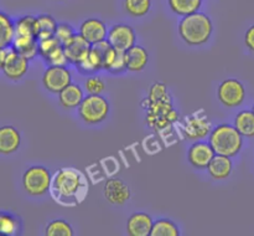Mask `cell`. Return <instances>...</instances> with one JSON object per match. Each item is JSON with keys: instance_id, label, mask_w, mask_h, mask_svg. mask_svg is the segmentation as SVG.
Segmentation results:
<instances>
[{"instance_id": "7", "label": "cell", "mask_w": 254, "mask_h": 236, "mask_svg": "<svg viewBox=\"0 0 254 236\" xmlns=\"http://www.w3.org/2000/svg\"><path fill=\"white\" fill-rule=\"evenodd\" d=\"M217 96L221 103L226 107H237L242 104L246 98L245 86L238 79H225L218 86Z\"/></svg>"}, {"instance_id": "33", "label": "cell", "mask_w": 254, "mask_h": 236, "mask_svg": "<svg viewBox=\"0 0 254 236\" xmlns=\"http://www.w3.org/2000/svg\"><path fill=\"white\" fill-rule=\"evenodd\" d=\"M45 60H46L50 66H66V64L68 62L62 45L55 49Z\"/></svg>"}, {"instance_id": "19", "label": "cell", "mask_w": 254, "mask_h": 236, "mask_svg": "<svg viewBox=\"0 0 254 236\" xmlns=\"http://www.w3.org/2000/svg\"><path fill=\"white\" fill-rule=\"evenodd\" d=\"M233 164L231 160V157L221 156V154H216L210 161L207 166L208 174L212 176L216 180H222V179L228 178L232 173Z\"/></svg>"}, {"instance_id": "16", "label": "cell", "mask_w": 254, "mask_h": 236, "mask_svg": "<svg viewBox=\"0 0 254 236\" xmlns=\"http://www.w3.org/2000/svg\"><path fill=\"white\" fill-rule=\"evenodd\" d=\"M153 219L146 213H135L128 219L127 233L130 236H148L153 229Z\"/></svg>"}, {"instance_id": "15", "label": "cell", "mask_w": 254, "mask_h": 236, "mask_svg": "<svg viewBox=\"0 0 254 236\" xmlns=\"http://www.w3.org/2000/svg\"><path fill=\"white\" fill-rule=\"evenodd\" d=\"M79 34L91 45L102 41L108 35L107 26L99 19H87L79 26Z\"/></svg>"}, {"instance_id": "37", "label": "cell", "mask_w": 254, "mask_h": 236, "mask_svg": "<svg viewBox=\"0 0 254 236\" xmlns=\"http://www.w3.org/2000/svg\"><path fill=\"white\" fill-rule=\"evenodd\" d=\"M76 66H77V69L79 70V72H81V74L92 75V74H94L96 71H98V69H97V67L92 64L91 60L88 59V55H87L83 60H81L79 62H77Z\"/></svg>"}, {"instance_id": "35", "label": "cell", "mask_w": 254, "mask_h": 236, "mask_svg": "<svg viewBox=\"0 0 254 236\" xmlns=\"http://www.w3.org/2000/svg\"><path fill=\"white\" fill-rule=\"evenodd\" d=\"M76 34L74 30L72 29L71 25L66 24V22H61V24L57 25L56 32H55V36L60 40L62 45L64 44L66 41H68L71 37H73V35Z\"/></svg>"}, {"instance_id": "34", "label": "cell", "mask_w": 254, "mask_h": 236, "mask_svg": "<svg viewBox=\"0 0 254 236\" xmlns=\"http://www.w3.org/2000/svg\"><path fill=\"white\" fill-rule=\"evenodd\" d=\"M86 89L88 94H101L106 89V83L101 77L91 76L86 81Z\"/></svg>"}, {"instance_id": "22", "label": "cell", "mask_w": 254, "mask_h": 236, "mask_svg": "<svg viewBox=\"0 0 254 236\" xmlns=\"http://www.w3.org/2000/svg\"><path fill=\"white\" fill-rule=\"evenodd\" d=\"M57 22L51 15H40L36 17V26H35V35L37 40L47 39L54 36L57 29Z\"/></svg>"}, {"instance_id": "4", "label": "cell", "mask_w": 254, "mask_h": 236, "mask_svg": "<svg viewBox=\"0 0 254 236\" xmlns=\"http://www.w3.org/2000/svg\"><path fill=\"white\" fill-rule=\"evenodd\" d=\"M79 117L88 124H98L108 117L109 103L101 94H88L78 106Z\"/></svg>"}, {"instance_id": "25", "label": "cell", "mask_w": 254, "mask_h": 236, "mask_svg": "<svg viewBox=\"0 0 254 236\" xmlns=\"http://www.w3.org/2000/svg\"><path fill=\"white\" fill-rule=\"evenodd\" d=\"M169 6L175 14L186 16L198 11L201 7L202 0H168Z\"/></svg>"}, {"instance_id": "31", "label": "cell", "mask_w": 254, "mask_h": 236, "mask_svg": "<svg viewBox=\"0 0 254 236\" xmlns=\"http://www.w3.org/2000/svg\"><path fill=\"white\" fill-rule=\"evenodd\" d=\"M61 42L60 40L57 39L56 36H51L47 37V39H42L39 40V54L41 55L44 59H46L55 49H57L59 46H61Z\"/></svg>"}, {"instance_id": "26", "label": "cell", "mask_w": 254, "mask_h": 236, "mask_svg": "<svg viewBox=\"0 0 254 236\" xmlns=\"http://www.w3.org/2000/svg\"><path fill=\"white\" fill-rule=\"evenodd\" d=\"M180 231L179 228L168 219H160L153 224L150 236H179Z\"/></svg>"}, {"instance_id": "13", "label": "cell", "mask_w": 254, "mask_h": 236, "mask_svg": "<svg viewBox=\"0 0 254 236\" xmlns=\"http://www.w3.org/2000/svg\"><path fill=\"white\" fill-rule=\"evenodd\" d=\"M216 156L215 151L211 147L210 143L206 142H196L189 149V161L192 164L195 168L205 169L207 168L210 161Z\"/></svg>"}, {"instance_id": "39", "label": "cell", "mask_w": 254, "mask_h": 236, "mask_svg": "<svg viewBox=\"0 0 254 236\" xmlns=\"http://www.w3.org/2000/svg\"><path fill=\"white\" fill-rule=\"evenodd\" d=\"M245 42H246V46H247L251 51L254 52V25L253 26H251L250 29L247 30V32H246Z\"/></svg>"}, {"instance_id": "27", "label": "cell", "mask_w": 254, "mask_h": 236, "mask_svg": "<svg viewBox=\"0 0 254 236\" xmlns=\"http://www.w3.org/2000/svg\"><path fill=\"white\" fill-rule=\"evenodd\" d=\"M35 26H36V17L35 16L26 15V16L20 17L15 22V36H36Z\"/></svg>"}, {"instance_id": "29", "label": "cell", "mask_w": 254, "mask_h": 236, "mask_svg": "<svg viewBox=\"0 0 254 236\" xmlns=\"http://www.w3.org/2000/svg\"><path fill=\"white\" fill-rule=\"evenodd\" d=\"M151 6V0H124V9L131 16H144Z\"/></svg>"}, {"instance_id": "32", "label": "cell", "mask_w": 254, "mask_h": 236, "mask_svg": "<svg viewBox=\"0 0 254 236\" xmlns=\"http://www.w3.org/2000/svg\"><path fill=\"white\" fill-rule=\"evenodd\" d=\"M169 97H170V94H169L168 92V87H166V84L163 83V82H155V83L150 87V91H149L148 94V99L150 102L169 98Z\"/></svg>"}, {"instance_id": "5", "label": "cell", "mask_w": 254, "mask_h": 236, "mask_svg": "<svg viewBox=\"0 0 254 236\" xmlns=\"http://www.w3.org/2000/svg\"><path fill=\"white\" fill-rule=\"evenodd\" d=\"M83 176L73 168H64L57 171L52 180L55 191L61 198H74L83 185Z\"/></svg>"}, {"instance_id": "41", "label": "cell", "mask_w": 254, "mask_h": 236, "mask_svg": "<svg viewBox=\"0 0 254 236\" xmlns=\"http://www.w3.org/2000/svg\"><path fill=\"white\" fill-rule=\"evenodd\" d=\"M253 112H254V107H253Z\"/></svg>"}, {"instance_id": "38", "label": "cell", "mask_w": 254, "mask_h": 236, "mask_svg": "<svg viewBox=\"0 0 254 236\" xmlns=\"http://www.w3.org/2000/svg\"><path fill=\"white\" fill-rule=\"evenodd\" d=\"M116 56H117V49H114V47L111 45V46H109V49L107 50L106 55H104L103 69H106V70L111 69V66L113 65L114 60H116Z\"/></svg>"}, {"instance_id": "23", "label": "cell", "mask_w": 254, "mask_h": 236, "mask_svg": "<svg viewBox=\"0 0 254 236\" xmlns=\"http://www.w3.org/2000/svg\"><path fill=\"white\" fill-rule=\"evenodd\" d=\"M15 37V24L4 12H0V49H6Z\"/></svg>"}, {"instance_id": "36", "label": "cell", "mask_w": 254, "mask_h": 236, "mask_svg": "<svg viewBox=\"0 0 254 236\" xmlns=\"http://www.w3.org/2000/svg\"><path fill=\"white\" fill-rule=\"evenodd\" d=\"M124 70H127L126 51H123V50H117L116 60H114L113 65H112L108 71L112 72V74H119V72H123Z\"/></svg>"}, {"instance_id": "18", "label": "cell", "mask_w": 254, "mask_h": 236, "mask_svg": "<svg viewBox=\"0 0 254 236\" xmlns=\"http://www.w3.org/2000/svg\"><path fill=\"white\" fill-rule=\"evenodd\" d=\"M21 137L19 131L11 126L0 127V153L11 154L19 149Z\"/></svg>"}, {"instance_id": "21", "label": "cell", "mask_w": 254, "mask_h": 236, "mask_svg": "<svg viewBox=\"0 0 254 236\" xmlns=\"http://www.w3.org/2000/svg\"><path fill=\"white\" fill-rule=\"evenodd\" d=\"M12 49L27 60H31L39 54V40L36 36H15Z\"/></svg>"}, {"instance_id": "10", "label": "cell", "mask_w": 254, "mask_h": 236, "mask_svg": "<svg viewBox=\"0 0 254 236\" xmlns=\"http://www.w3.org/2000/svg\"><path fill=\"white\" fill-rule=\"evenodd\" d=\"M1 70L5 76L9 77V79H19L29 70V60L17 51H15L14 49H10Z\"/></svg>"}, {"instance_id": "14", "label": "cell", "mask_w": 254, "mask_h": 236, "mask_svg": "<svg viewBox=\"0 0 254 236\" xmlns=\"http://www.w3.org/2000/svg\"><path fill=\"white\" fill-rule=\"evenodd\" d=\"M211 122L206 117L193 116L189 117L184 124V132L189 139H201L205 138L207 134L211 133Z\"/></svg>"}, {"instance_id": "3", "label": "cell", "mask_w": 254, "mask_h": 236, "mask_svg": "<svg viewBox=\"0 0 254 236\" xmlns=\"http://www.w3.org/2000/svg\"><path fill=\"white\" fill-rule=\"evenodd\" d=\"M148 102L146 108V122L153 129H164L169 127L170 124L175 123L180 118L179 112H176L173 108L171 104V97L159 101L150 102L148 98H145Z\"/></svg>"}, {"instance_id": "6", "label": "cell", "mask_w": 254, "mask_h": 236, "mask_svg": "<svg viewBox=\"0 0 254 236\" xmlns=\"http://www.w3.org/2000/svg\"><path fill=\"white\" fill-rule=\"evenodd\" d=\"M22 185L25 191L32 196L44 195L50 190L52 179L50 170L45 166L36 165L27 169L22 176Z\"/></svg>"}, {"instance_id": "40", "label": "cell", "mask_w": 254, "mask_h": 236, "mask_svg": "<svg viewBox=\"0 0 254 236\" xmlns=\"http://www.w3.org/2000/svg\"><path fill=\"white\" fill-rule=\"evenodd\" d=\"M10 49H0V69L2 67V65H4L5 62V59H6L7 56V52H9Z\"/></svg>"}, {"instance_id": "20", "label": "cell", "mask_w": 254, "mask_h": 236, "mask_svg": "<svg viewBox=\"0 0 254 236\" xmlns=\"http://www.w3.org/2000/svg\"><path fill=\"white\" fill-rule=\"evenodd\" d=\"M83 91L78 84L69 83L59 93L60 104L64 108H77L83 101Z\"/></svg>"}, {"instance_id": "17", "label": "cell", "mask_w": 254, "mask_h": 236, "mask_svg": "<svg viewBox=\"0 0 254 236\" xmlns=\"http://www.w3.org/2000/svg\"><path fill=\"white\" fill-rule=\"evenodd\" d=\"M149 61V54L143 46L134 45L126 51L127 70L130 72H140L145 69Z\"/></svg>"}, {"instance_id": "11", "label": "cell", "mask_w": 254, "mask_h": 236, "mask_svg": "<svg viewBox=\"0 0 254 236\" xmlns=\"http://www.w3.org/2000/svg\"><path fill=\"white\" fill-rule=\"evenodd\" d=\"M103 193L107 200L114 205H123L130 199V189L118 178H112L106 181Z\"/></svg>"}, {"instance_id": "9", "label": "cell", "mask_w": 254, "mask_h": 236, "mask_svg": "<svg viewBox=\"0 0 254 236\" xmlns=\"http://www.w3.org/2000/svg\"><path fill=\"white\" fill-rule=\"evenodd\" d=\"M135 31L129 25L117 24L108 31V42L117 50L127 51L135 45Z\"/></svg>"}, {"instance_id": "12", "label": "cell", "mask_w": 254, "mask_h": 236, "mask_svg": "<svg viewBox=\"0 0 254 236\" xmlns=\"http://www.w3.org/2000/svg\"><path fill=\"white\" fill-rule=\"evenodd\" d=\"M62 46H64L68 64H77L88 55L92 45L81 34H74L73 37L64 42Z\"/></svg>"}, {"instance_id": "28", "label": "cell", "mask_w": 254, "mask_h": 236, "mask_svg": "<svg viewBox=\"0 0 254 236\" xmlns=\"http://www.w3.org/2000/svg\"><path fill=\"white\" fill-rule=\"evenodd\" d=\"M20 230V223L15 216L7 213H0V236L16 235Z\"/></svg>"}, {"instance_id": "30", "label": "cell", "mask_w": 254, "mask_h": 236, "mask_svg": "<svg viewBox=\"0 0 254 236\" xmlns=\"http://www.w3.org/2000/svg\"><path fill=\"white\" fill-rule=\"evenodd\" d=\"M46 236H72L73 230L64 220H54L47 225Z\"/></svg>"}, {"instance_id": "8", "label": "cell", "mask_w": 254, "mask_h": 236, "mask_svg": "<svg viewBox=\"0 0 254 236\" xmlns=\"http://www.w3.org/2000/svg\"><path fill=\"white\" fill-rule=\"evenodd\" d=\"M42 83L47 91L59 94L71 83V72L64 66H50L42 76Z\"/></svg>"}, {"instance_id": "24", "label": "cell", "mask_w": 254, "mask_h": 236, "mask_svg": "<svg viewBox=\"0 0 254 236\" xmlns=\"http://www.w3.org/2000/svg\"><path fill=\"white\" fill-rule=\"evenodd\" d=\"M235 127L243 137H248V138L254 137V112L241 111L236 116Z\"/></svg>"}, {"instance_id": "2", "label": "cell", "mask_w": 254, "mask_h": 236, "mask_svg": "<svg viewBox=\"0 0 254 236\" xmlns=\"http://www.w3.org/2000/svg\"><path fill=\"white\" fill-rule=\"evenodd\" d=\"M211 147L216 154L227 157H235L243 147V136L231 124H220L210 133Z\"/></svg>"}, {"instance_id": "1", "label": "cell", "mask_w": 254, "mask_h": 236, "mask_svg": "<svg viewBox=\"0 0 254 236\" xmlns=\"http://www.w3.org/2000/svg\"><path fill=\"white\" fill-rule=\"evenodd\" d=\"M212 21L202 12L186 15L179 24V34L188 45L197 46L208 41L212 34Z\"/></svg>"}]
</instances>
